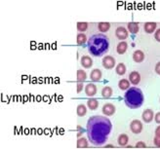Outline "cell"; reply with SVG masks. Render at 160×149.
Wrapping results in <instances>:
<instances>
[{
	"mask_svg": "<svg viewBox=\"0 0 160 149\" xmlns=\"http://www.w3.org/2000/svg\"><path fill=\"white\" fill-rule=\"evenodd\" d=\"M143 60H145V54H143L142 51L137 50V51H135L133 53V60L135 62H138V64H140V62L143 61Z\"/></svg>",
	"mask_w": 160,
	"mask_h": 149,
	"instance_id": "4fadbf2b",
	"label": "cell"
},
{
	"mask_svg": "<svg viewBox=\"0 0 160 149\" xmlns=\"http://www.w3.org/2000/svg\"><path fill=\"white\" fill-rule=\"evenodd\" d=\"M110 28V23L107 22H102L98 23V29L101 31V32H107Z\"/></svg>",
	"mask_w": 160,
	"mask_h": 149,
	"instance_id": "7402d4cb",
	"label": "cell"
},
{
	"mask_svg": "<svg viewBox=\"0 0 160 149\" xmlns=\"http://www.w3.org/2000/svg\"><path fill=\"white\" fill-rule=\"evenodd\" d=\"M102 64L106 69H112L115 66V59L111 56H107L102 59Z\"/></svg>",
	"mask_w": 160,
	"mask_h": 149,
	"instance_id": "5b68a950",
	"label": "cell"
},
{
	"mask_svg": "<svg viewBox=\"0 0 160 149\" xmlns=\"http://www.w3.org/2000/svg\"><path fill=\"white\" fill-rule=\"evenodd\" d=\"M87 36L84 34V33H78L77 34V37H76V42L78 45H83L87 42Z\"/></svg>",
	"mask_w": 160,
	"mask_h": 149,
	"instance_id": "4316f807",
	"label": "cell"
},
{
	"mask_svg": "<svg viewBox=\"0 0 160 149\" xmlns=\"http://www.w3.org/2000/svg\"><path fill=\"white\" fill-rule=\"evenodd\" d=\"M112 129L108 116H92L87 122V136L90 142L95 146L103 145L108 138Z\"/></svg>",
	"mask_w": 160,
	"mask_h": 149,
	"instance_id": "6da1fadb",
	"label": "cell"
},
{
	"mask_svg": "<svg viewBox=\"0 0 160 149\" xmlns=\"http://www.w3.org/2000/svg\"><path fill=\"white\" fill-rule=\"evenodd\" d=\"M83 90V82H78L77 83V93H80Z\"/></svg>",
	"mask_w": 160,
	"mask_h": 149,
	"instance_id": "4dcf8cb0",
	"label": "cell"
},
{
	"mask_svg": "<svg viewBox=\"0 0 160 149\" xmlns=\"http://www.w3.org/2000/svg\"><path fill=\"white\" fill-rule=\"evenodd\" d=\"M81 65L84 68H91L93 65V60L89 56H83L81 58Z\"/></svg>",
	"mask_w": 160,
	"mask_h": 149,
	"instance_id": "5bb4252c",
	"label": "cell"
},
{
	"mask_svg": "<svg viewBox=\"0 0 160 149\" xmlns=\"http://www.w3.org/2000/svg\"><path fill=\"white\" fill-rule=\"evenodd\" d=\"M76 79L77 82H85L87 79V74L84 70L82 69H78L77 72H76Z\"/></svg>",
	"mask_w": 160,
	"mask_h": 149,
	"instance_id": "44dd1931",
	"label": "cell"
},
{
	"mask_svg": "<svg viewBox=\"0 0 160 149\" xmlns=\"http://www.w3.org/2000/svg\"><path fill=\"white\" fill-rule=\"evenodd\" d=\"M89 145H88V142L85 137H79L77 140V148L81 149V148H88Z\"/></svg>",
	"mask_w": 160,
	"mask_h": 149,
	"instance_id": "484cf974",
	"label": "cell"
},
{
	"mask_svg": "<svg viewBox=\"0 0 160 149\" xmlns=\"http://www.w3.org/2000/svg\"><path fill=\"white\" fill-rule=\"evenodd\" d=\"M102 78V73L99 68L93 69L90 73V79L93 82H100Z\"/></svg>",
	"mask_w": 160,
	"mask_h": 149,
	"instance_id": "30bf717a",
	"label": "cell"
},
{
	"mask_svg": "<svg viewBox=\"0 0 160 149\" xmlns=\"http://www.w3.org/2000/svg\"><path fill=\"white\" fill-rule=\"evenodd\" d=\"M102 111L105 114V116H112L116 111V107L112 103H106L102 106Z\"/></svg>",
	"mask_w": 160,
	"mask_h": 149,
	"instance_id": "52a82bcc",
	"label": "cell"
},
{
	"mask_svg": "<svg viewBox=\"0 0 160 149\" xmlns=\"http://www.w3.org/2000/svg\"><path fill=\"white\" fill-rule=\"evenodd\" d=\"M142 121L146 123L152 122V120L154 118L153 110H151V109H146V110H143V112L142 114Z\"/></svg>",
	"mask_w": 160,
	"mask_h": 149,
	"instance_id": "ba28073f",
	"label": "cell"
},
{
	"mask_svg": "<svg viewBox=\"0 0 160 149\" xmlns=\"http://www.w3.org/2000/svg\"><path fill=\"white\" fill-rule=\"evenodd\" d=\"M129 81L133 85H138L141 81V75L138 71H132L129 74Z\"/></svg>",
	"mask_w": 160,
	"mask_h": 149,
	"instance_id": "7c38bea8",
	"label": "cell"
},
{
	"mask_svg": "<svg viewBox=\"0 0 160 149\" xmlns=\"http://www.w3.org/2000/svg\"><path fill=\"white\" fill-rule=\"evenodd\" d=\"M154 38H155V40L160 42V28H157L155 30V32H154Z\"/></svg>",
	"mask_w": 160,
	"mask_h": 149,
	"instance_id": "f1b7e54d",
	"label": "cell"
},
{
	"mask_svg": "<svg viewBox=\"0 0 160 149\" xmlns=\"http://www.w3.org/2000/svg\"><path fill=\"white\" fill-rule=\"evenodd\" d=\"M106 147H108V148H113V146H112V145H110V144H109V145H107Z\"/></svg>",
	"mask_w": 160,
	"mask_h": 149,
	"instance_id": "e575fe53",
	"label": "cell"
},
{
	"mask_svg": "<svg viewBox=\"0 0 160 149\" xmlns=\"http://www.w3.org/2000/svg\"><path fill=\"white\" fill-rule=\"evenodd\" d=\"M126 65L123 64V62H120V64L117 65V66L115 67V72L118 74V75H124L126 73Z\"/></svg>",
	"mask_w": 160,
	"mask_h": 149,
	"instance_id": "603a6c76",
	"label": "cell"
},
{
	"mask_svg": "<svg viewBox=\"0 0 160 149\" xmlns=\"http://www.w3.org/2000/svg\"><path fill=\"white\" fill-rule=\"evenodd\" d=\"M154 70H155L156 74L160 75V61H159V62H157V64L155 65V68H154Z\"/></svg>",
	"mask_w": 160,
	"mask_h": 149,
	"instance_id": "d6a6232c",
	"label": "cell"
},
{
	"mask_svg": "<svg viewBox=\"0 0 160 149\" xmlns=\"http://www.w3.org/2000/svg\"><path fill=\"white\" fill-rule=\"evenodd\" d=\"M118 87L120 90H122V91H126L130 88V81L129 80H127V79H121L119 82H118Z\"/></svg>",
	"mask_w": 160,
	"mask_h": 149,
	"instance_id": "ffe728a7",
	"label": "cell"
},
{
	"mask_svg": "<svg viewBox=\"0 0 160 149\" xmlns=\"http://www.w3.org/2000/svg\"><path fill=\"white\" fill-rule=\"evenodd\" d=\"M127 28H128V31H130V33H132V34H136L137 32H139V30H140L139 25L135 22H131L128 23Z\"/></svg>",
	"mask_w": 160,
	"mask_h": 149,
	"instance_id": "9a60e30c",
	"label": "cell"
},
{
	"mask_svg": "<svg viewBox=\"0 0 160 149\" xmlns=\"http://www.w3.org/2000/svg\"><path fill=\"white\" fill-rule=\"evenodd\" d=\"M117 142L120 146H125L129 142V137H128L126 134H121L119 135L118 138H117Z\"/></svg>",
	"mask_w": 160,
	"mask_h": 149,
	"instance_id": "ac0fdd59",
	"label": "cell"
},
{
	"mask_svg": "<svg viewBox=\"0 0 160 149\" xmlns=\"http://www.w3.org/2000/svg\"><path fill=\"white\" fill-rule=\"evenodd\" d=\"M112 95H113V90L111 87H109V86H106V87L102 88V98L109 99V98H111V96H112Z\"/></svg>",
	"mask_w": 160,
	"mask_h": 149,
	"instance_id": "2e32d148",
	"label": "cell"
},
{
	"mask_svg": "<svg viewBox=\"0 0 160 149\" xmlns=\"http://www.w3.org/2000/svg\"><path fill=\"white\" fill-rule=\"evenodd\" d=\"M145 100V97L141 89L137 87L129 88L124 95V101L125 104L130 109H137L140 108Z\"/></svg>",
	"mask_w": 160,
	"mask_h": 149,
	"instance_id": "3957f363",
	"label": "cell"
},
{
	"mask_svg": "<svg viewBox=\"0 0 160 149\" xmlns=\"http://www.w3.org/2000/svg\"><path fill=\"white\" fill-rule=\"evenodd\" d=\"M153 143L157 148H160V137H156L153 138Z\"/></svg>",
	"mask_w": 160,
	"mask_h": 149,
	"instance_id": "83f0119b",
	"label": "cell"
},
{
	"mask_svg": "<svg viewBox=\"0 0 160 149\" xmlns=\"http://www.w3.org/2000/svg\"><path fill=\"white\" fill-rule=\"evenodd\" d=\"M156 27H157L156 22H148L143 25V29H145V31L148 34L155 32Z\"/></svg>",
	"mask_w": 160,
	"mask_h": 149,
	"instance_id": "8fae6325",
	"label": "cell"
},
{
	"mask_svg": "<svg viewBox=\"0 0 160 149\" xmlns=\"http://www.w3.org/2000/svg\"><path fill=\"white\" fill-rule=\"evenodd\" d=\"M87 106L90 110H96L99 106V100L97 99H90L87 101Z\"/></svg>",
	"mask_w": 160,
	"mask_h": 149,
	"instance_id": "d6986e66",
	"label": "cell"
},
{
	"mask_svg": "<svg viewBox=\"0 0 160 149\" xmlns=\"http://www.w3.org/2000/svg\"><path fill=\"white\" fill-rule=\"evenodd\" d=\"M154 135L156 137H160V126H158L156 129H155V132H154Z\"/></svg>",
	"mask_w": 160,
	"mask_h": 149,
	"instance_id": "836d02e7",
	"label": "cell"
},
{
	"mask_svg": "<svg viewBox=\"0 0 160 149\" xmlns=\"http://www.w3.org/2000/svg\"><path fill=\"white\" fill-rule=\"evenodd\" d=\"M130 130L133 134L135 135H138L141 134L142 131V123L140 120H133L130 124Z\"/></svg>",
	"mask_w": 160,
	"mask_h": 149,
	"instance_id": "277c9868",
	"label": "cell"
},
{
	"mask_svg": "<svg viewBox=\"0 0 160 149\" xmlns=\"http://www.w3.org/2000/svg\"><path fill=\"white\" fill-rule=\"evenodd\" d=\"M127 49H128V44L125 41H121V42L118 43V45L116 47V52L119 55H123L126 53Z\"/></svg>",
	"mask_w": 160,
	"mask_h": 149,
	"instance_id": "e0dca14e",
	"label": "cell"
},
{
	"mask_svg": "<svg viewBox=\"0 0 160 149\" xmlns=\"http://www.w3.org/2000/svg\"><path fill=\"white\" fill-rule=\"evenodd\" d=\"M87 46L92 56L101 57L108 51L109 40L103 33H97L88 39Z\"/></svg>",
	"mask_w": 160,
	"mask_h": 149,
	"instance_id": "7a4b0ae2",
	"label": "cell"
},
{
	"mask_svg": "<svg viewBox=\"0 0 160 149\" xmlns=\"http://www.w3.org/2000/svg\"><path fill=\"white\" fill-rule=\"evenodd\" d=\"M76 26H77V30L79 31V32L83 33L84 31H86L88 29V22H78Z\"/></svg>",
	"mask_w": 160,
	"mask_h": 149,
	"instance_id": "d4e9b609",
	"label": "cell"
},
{
	"mask_svg": "<svg viewBox=\"0 0 160 149\" xmlns=\"http://www.w3.org/2000/svg\"><path fill=\"white\" fill-rule=\"evenodd\" d=\"M128 35H129V32H128V30L124 26H118L115 30V36L121 41L128 38Z\"/></svg>",
	"mask_w": 160,
	"mask_h": 149,
	"instance_id": "8992f818",
	"label": "cell"
},
{
	"mask_svg": "<svg viewBox=\"0 0 160 149\" xmlns=\"http://www.w3.org/2000/svg\"><path fill=\"white\" fill-rule=\"evenodd\" d=\"M85 94H86V96L90 97V98L94 97L96 94H97V86H96L94 83L87 84L85 87Z\"/></svg>",
	"mask_w": 160,
	"mask_h": 149,
	"instance_id": "9c48e42d",
	"label": "cell"
},
{
	"mask_svg": "<svg viewBox=\"0 0 160 149\" xmlns=\"http://www.w3.org/2000/svg\"><path fill=\"white\" fill-rule=\"evenodd\" d=\"M76 113L79 117H83L87 114V108L84 104H78L77 108H76Z\"/></svg>",
	"mask_w": 160,
	"mask_h": 149,
	"instance_id": "cb8c5ba5",
	"label": "cell"
},
{
	"mask_svg": "<svg viewBox=\"0 0 160 149\" xmlns=\"http://www.w3.org/2000/svg\"><path fill=\"white\" fill-rule=\"evenodd\" d=\"M154 121L160 125V112H157L155 115H154Z\"/></svg>",
	"mask_w": 160,
	"mask_h": 149,
	"instance_id": "1f68e13d",
	"label": "cell"
},
{
	"mask_svg": "<svg viewBox=\"0 0 160 149\" xmlns=\"http://www.w3.org/2000/svg\"><path fill=\"white\" fill-rule=\"evenodd\" d=\"M136 148H147V145L145 142H137V144H136Z\"/></svg>",
	"mask_w": 160,
	"mask_h": 149,
	"instance_id": "f546056e",
	"label": "cell"
}]
</instances>
